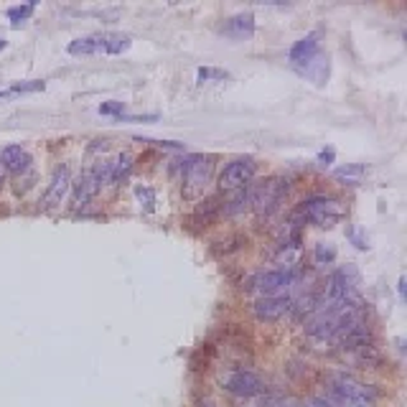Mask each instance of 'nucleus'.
<instances>
[{
	"instance_id": "nucleus-21",
	"label": "nucleus",
	"mask_w": 407,
	"mask_h": 407,
	"mask_svg": "<svg viewBox=\"0 0 407 407\" xmlns=\"http://www.w3.org/2000/svg\"><path fill=\"white\" fill-rule=\"evenodd\" d=\"M211 76H216V79H225V72H216V69H199L196 72V79H199V84H204V82H209Z\"/></svg>"
},
{
	"instance_id": "nucleus-11",
	"label": "nucleus",
	"mask_w": 407,
	"mask_h": 407,
	"mask_svg": "<svg viewBox=\"0 0 407 407\" xmlns=\"http://www.w3.org/2000/svg\"><path fill=\"white\" fill-rule=\"evenodd\" d=\"M0 160H3V168L10 171V174H23V171H28V166H31V156H28V150L21 148V145L3 148Z\"/></svg>"
},
{
	"instance_id": "nucleus-5",
	"label": "nucleus",
	"mask_w": 407,
	"mask_h": 407,
	"mask_svg": "<svg viewBox=\"0 0 407 407\" xmlns=\"http://www.w3.org/2000/svg\"><path fill=\"white\" fill-rule=\"evenodd\" d=\"M293 285V273L291 270H267V273L255 275L252 288L265 295H283L288 288Z\"/></svg>"
},
{
	"instance_id": "nucleus-12",
	"label": "nucleus",
	"mask_w": 407,
	"mask_h": 407,
	"mask_svg": "<svg viewBox=\"0 0 407 407\" xmlns=\"http://www.w3.org/2000/svg\"><path fill=\"white\" fill-rule=\"evenodd\" d=\"M316 54H318V34H308V36H303L300 41L293 43L291 61L295 64V67H303V64L311 61Z\"/></svg>"
},
{
	"instance_id": "nucleus-18",
	"label": "nucleus",
	"mask_w": 407,
	"mask_h": 407,
	"mask_svg": "<svg viewBox=\"0 0 407 407\" xmlns=\"http://www.w3.org/2000/svg\"><path fill=\"white\" fill-rule=\"evenodd\" d=\"M36 3H28V6H13V8H8V18L13 21V25H18L21 21H25V18L34 13Z\"/></svg>"
},
{
	"instance_id": "nucleus-16",
	"label": "nucleus",
	"mask_w": 407,
	"mask_h": 407,
	"mask_svg": "<svg viewBox=\"0 0 407 407\" xmlns=\"http://www.w3.org/2000/svg\"><path fill=\"white\" fill-rule=\"evenodd\" d=\"M130 153H120L117 156V160L112 163V178H109V183L120 181V178H125V176L130 174Z\"/></svg>"
},
{
	"instance_id": "nucleus-1",
	"label": "nucleus",
	"mask_w": 407,
	"mask_h": 407,
	"mask_svg": "<svg viewBox=\"0 0 407 407\" xmlns=\"http://www.w3.org/2000/svg\"><path fill=\"white\" fill-rule=\"evenodd\" d=\"M219 382L229 395H237V397H258L265 392V382L249 369H232V372L222 374Z\"/></svg>"
},
{
	"instance_id": "nucleus-27",
	"label": "nucleus",
	"mask_w": 407,
	"mask_h": 407,
	"mask_svg": "<svg viewBox=\"0 0 407 407\" xmlns=\"http://www.w3.org/2000/svg\"><path fill=\"white\" fill-rule=\"evenodd\" d=\"M6 49V39H0V51Z\"/></svg>"
},
{
	"instance_id": "nucleus-20",
	"label": "nucleus",
	"mask_w": 407,
	"mask_h": 407,
	"mask_svg": "<svg viewBox=\"0 0 407 407\" xmlns=\"http://www.w3.org/2000/svg\"><path fill=\"white\" fill-rule=\"evenodd\" d=\"M100 115H109V117H120L125 115V102H105V105H100Z\"/></svg>"
},
{
	"instance_id": "nucleus-2",
	"label": "nucleus",
	"mask_w": 407,
	"mask_h": 407,
	"mask_svg": "<svg viewBox=\"0 0 407 407\" xmlns=\"http://www.w3.org/2000/svg\"><path fill=\"white\" fill-rule=\"evenodd\" d=\"M303 214L316 222L318 227H333L344 216V207L339 201L333 199H324V196H316V199L303 201Z\"/></svg>"
},
{
	"instance_id": "nucleus-4",
	"label": "nucleus",
	"mask_w": 407,
	"mask_h": 407,
	"mask_svg": "<svg viewBox=\"0 0 407 407\" xmlns=\"http://www.w3.org/2000/svg\"><path fill=\"white\" fill-rule=\"evenodd\" d=\"M255 171H258V163L252 158H234L229 166L222 171L219 176V186L232 191V189H242L244 183H249L255 178Z\"/></svg>"
},
{
	"instance_id": "nucleus-23",
	"label": "nucleus",
	"mask_w": 407,
	"mask_h": 407,
	"mask_svg": "<svg viewBox=\"0 0 407 407\" xmlns=\"http://www.w3.org/2000/svg\"><path fill=\"white\" fill-rule=\"evenodd\" d=\"M316 258H318V262H321L324 258L331 262V260L336 258V249H333V247H324V242H321V244L316 247Z\"/></svg>"
},
{
	"instance_id": "nucleus-8",
	"label": "nucleus",
	"mask_w": 407,
	"mask_h": 407,
	"mask_svg": "<svg viewBox=\"0 0 407 407\" xmlns=\"http://www.w3.org/2000/svg\"><path fill=\"white\" fill-rule=\"evenodd\" d=\"M181 171L186 178V186L191 189H201L209 183V174H211V160L201 158V156H189L181 160Z\"/></svg>"
},
{
	"instance_id": "nucleus-3",
	"label": "nucleus",
	"mask_w": 407,
	"mask_h": 407,
	"mask_svg": "<svg viewBox=\"0 0 407 407\" xmlns=\"http://www.w3.org/2000/svg\"><path fill=\"white\" fill-rule=\"evenodd\" d=\"M288 191V183L280 181V178H270V181H262L252 191V207H255V211H260V214H267V211H273L278 204H280V199H283V194Z\"/></svg>"
},
{
	"instance_id": "nucleus-14",
	"label": "nucleus",
	"mask_w": 407,
	"mask_h": 407,
	"mask_svg": "<svg viewBox=\"0 0 407 407\" xmlns=\"http://www.w3.org/2000/svg\"><path fill=\"white\" fill-rule=\"evenodd\" d=\"M69 54L72 56H90V54H105V43H102V34L82 36L76 41L69 43Z\"/></svg>"
},
{
	"instance_id": "nucleus-26",
	"label": "nucleus",
	"mask_w": 407,
	"mask_h": 407,
	"mask_svg": "<svg viewBox=\"0 0 407 407\" xmlns=\"http://www.w3.org/2000/svg\"><path fill=\"white\" fill-rule=\"evenodd\" d=\"M8 97H10V90H8V92H0V102H3V100H8Z\"/></svg>"
},
{
	"instance_id": "nucleus-22",
	"label": "nucleus",
	"mask_w": 407,
	"mask_h": 407,
	"mask_svg": "<svg viewBox=\"0 0 407 407\" xmlns=\"http://www.w3.org/2000/svg\"><path fill=\"white\" fill-rule=\"evenodd\" d=\"M362 174H364L362 166H346L336 171V178H357V176H362Z\"/></svg>"
},
{
	"instance_id": "nucleus-9",
	"label": "nucleus",
	"mask_w": 407,
	"mask_h": 407,
	"mask_svg": "<svg viewBox=\"0 0 407 407\" xmlns=\"http://www.w3.org/2000/svg\"><path fill=\"white\" fill-rule=\"evenodd\" d=\"M100 189H102V183L94 178L92 171H87V174H82L74 183H72V204H74V207L90 204V201L97 196Z\"/></svg>"
},
{
	"instance_id": "nucleus-10",
	"label": "nucleus",
	"mask_w": 407,
	"mask_h": 407,
	"mask_svg": "<svg viewBox=\"0 0 407 407\" xmlns=\"http://www.w3.org/2000/svg\"><path fill=\"white\" fill-rule=\"evenodd\" d=\"M222 34H227L229 39H237V41H244L255 34V16L252 13H237L225 23Z\"/></svg>"
},
{
	"instance_id": "nucleus-24",
	"label": "nucleus",
	"mask_w": 407,
	"mask_h": 407,
	"mask_svg": "<svg viewBox=\"0 0 407 407\" xmlns=\"http://www.w3.org/2000/svg\"><path fill=\"white\" fill-rule=\"evenodd\" d=\"M140 143H153V145H158V148H168V150H183L181 143H174V140H140Z\"/></svg>"
},
{
	"instance_id": "nucleus-6",
	"label": "nucleus",
	"mask_w": 407,
	"mask_h": 407,
	"mask_svg": "<svg viewBox=\"0 0 407 407\" xmlns=\"http://www.w3.org/2000/svg\"><path fill=\"white\" fill-rule=\"evenodd\" d=\"M293 308V298L291 295H265V298L255 300L252 306V313L260 318V321H280V318Z\"/></svg>"
},
{
	"instance_id": "nucleus-17",
	"label": "nucleus",
	"mask_w": 407,
	"mask_h": 407,
	"mask_svg": "<svg viewBox=\"0 0 407 407\" xmlns=\"http://www.w3.org/2000/svg\"><path fill=\"white\" fill-rule=\"evenodd\" d=\"M46 82L43 79H28V82H18L10 87V94H23V92H43Z\"/></svg>"
},
{
	"instance_id": "nucleus-13",
	"label": "nucleus",
	"mask_w": 407,
	"mask_h": 407,
	"mask_svg": "<svg viewBox=\"0 0 407 407\" xmlns=\"http://www.w3.org/2000/svg\"><path fill=\"white\" fill-rule=\"evenodd\" d=\"M300 74L308 76L313 84H324L326 79H328V56H324V54L318 51L316 56L300 67Z\"/></svg>"
},
{
	"instance_id": "nucleus-15",
	"label": "nucleus",
	"mask_w": 407,
	"mask_h": 407,
	"mask_svg": "<svg viewBox=\"0 0 407 407\" xmlns=\"http://www.w3.org/2000/svg\"><path fill=\"white\" fill-rule=\"evenodd\" d=\"M102 43H105V54L117 56V54H125L133 46V39L127 34H120V31H109V34H102Z\"/></svg>"
},
{
	"instance_id": "nucleus-19",
	"label": "nucleus",
	"mask_w": 407,
	"mask_h": 407,
	"mask_svg": "<svg viewBox=\"0 0 407 407\" xmlns=\"http://www.w3.org/2000/svg\"><path fill=\"white\" fill-rule=\"evenodd\" d=\"M135 196L140 199L145 211H153V207H156V191H153L150 186H138V189H135Z\"/></svg>"
},
{
	"instance_id": "nucleus-7",
	"label": "nucleus",
	"mask_w": 407,
	"mask_h": 407,
	"mask_svg": "<svg viewBox=\"0 0 407 407\" xmlns=\"http://www.w3.org/2000/svg\"><path fill=\"white\" fill-rule=\"evenodd\" d=\"M69 189H72V174H69L67 166H59L56 171L51 174L49 189H46V194H43V207L46 209L59 207V204L64 201Z\"/></svg>"
},
{
	"instance_id": "nucleus-25",
	"label": "nucleus",
	"mask_w": 407,
	"mask_h": 407,
	"mask_svg": "<svg viewBox=\"0 0 407 407\" xmlns=\"http://www.w3.org/2000/svg\"><path fill=\"white\" fill-rule=\"evenodd\" d=\"M331 160H333V150H321V153H318V163H321V166H328Z\"/></svg>"
}]
</instances>
